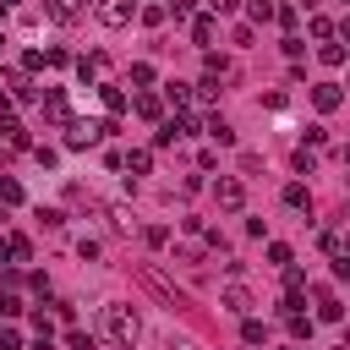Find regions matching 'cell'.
<instances>
[{
	"label": "cell",
	"mask_w": 350,
	"mask_h": 350,
	"mask_svg": "<svg viewBox=\"0 0 350 350\" xmlns=\"http://www.w3.org/2000/svg\"><path fill=\"white\" fill-rule=\"evenodd\" d=\"M241 334H246V345H262V323H252V317H246V323H241Z\"/></svg>",
	"instance_id": "484cf974"
},
{
	"label": "cell",
	"mask_w": 350,
	"mask_h": 350,
	"mask_svg": "<svg viewBox=\"0 0 350 350\" xmlns=\"http://www.w3.org/2000/svg\"><path fill=\"white\" fill-rule=\"evenodd\" d=\"M33 350H55V345H49V339H44V334H38V345H33Z\"/></svg>",
	"instance_id": "f1b7e54d"
},
{
	"label": "cell",
	"mask_w": 350,
	"mask_h": 350,
	"mask_svg": "<svg viewBox=\"0 0 350 350\" xmlns=\"http://www.w3.org/2000/svg\"><path fill=\"white\" fill-rule=\"evenodd\" d=\"M317 317H323V323H339V317H345L339 295H323V301H317Z\"/></svg>",
	"instance_id": "9a60e30c"
},
{
	"label": "cell",
	"mask_w": 350,
	"mask_h": 350,
	"mask_svg": "<svg viewBox=\"0 0 350 350\" xmlns=\"http://www.w3.org/2000/svg\"><path fill=\"white\" fill-rule=\"evenodd\" d=\"M208 5H213V16H230L235 11V0H208Z\"/></svg>",
	"instance_id": "83f0119b"
},
{
	"label": "cell",
	"mask_w": 350,
	"mask_h": 350,
	"mask_svg": "<svg viewBox=\"0 0 350 350\" xmlns=\"http://www.w3.org/2000/svg\"><path fill=\"white\" fill-rule=\"evenodd\" d=\"M191 5H197V0H170L164 11H175V16H191Z\"/></svg>",
	"instance_id": "4316f807"
},
{
	"label": "cell",
	"mask_w": 350,
	"mask_h": 350,
	"mask_svg": "<svg viewBox=\"0 0 350 350\" xmlns=\"http://www.w3.org/2000/svg\"><path fill=\"white\" fill-rule=\"evenodd\" d=\"M268 262H279V268H284V262H290V246H284V241H273V246H268Z\"/></svg>",
	"instance_id": "d4e9b609"
},
{
	"label": "cell",
	"mask_w": 350,
	"mask_h": 350,
	"mask_svg": "<svg viewBox=\"0 0 350 350\" xmlns=\"http://www.w3.org/2000/svg\"><path fill=\"white\" fill-rule=\"evenodd\" d=\"M339 98H345V93H339V82H317V88H312V104H317L323 115H328V109H339Z\"/></svg>",
	"instance_id": "ba28073f"
},
{
	"label": "cell",
	"mask_w": 350,
	"mask_h": 350,
	"mask_svg": "<svg viewBox=\"0 0 350 350\" xmlns=\"http://www.w3.org/2000/svg\"><path fill=\"white\" fill-rule=\"evenodd\" d=\"M312 38H334V22L328 16H312Z\"/></svg>",
	"instance_id": "cb8c5ba5"
},
{
	"label": "cell",
	"mask_w": 350,
	"mask_h": 350,
	"mask_svg": "<svg viewBox=\"0 0 350 350\" xmlns=\"http://www.w3.org/2000/svg\"><path fill=\"white\" fill-rule=\"evenodd\" d=\"M98 71H104V55H82V60H77V77H82V82H93Z\"/></svg>",
	"instance_id": "4fadbf2b"
},
{
	"label": "cell",
	"mask_w": 350,
	"mask_h": 350,
	"mask_svg": "<svg viewBox=\"0 0 350 350\" xmlns=\"http://www.w3.org/2000/svg\"><path fill=\"white\" fill-rule=\"evenodd\" d=\"M98 323H104V334H109L120 350H131V345H137V334H142V317H137L126 301H109V306L98 312Z\"/></svg>",
	"instance_id": "6da1fadb"
},
{
	"label": "cell",
	"mask_w": 350,
	"mask_h": 350,
	"mask_svg": "<svg viewBox=\"0 0 350 350\" xmlns=\"http://www.w3.org/2000/svg\"><path fill=\"white\" fill-rule=\"evenodd\" d=\"M284 208H306V213H312V191H306L301 180H290V186H284Z\"/></svg>",
	"instance_id": "7c38bea8"
},
{
	"label": "cell",
	"mask_w": 350,
	"mask_h": 350,
	"mask_svg": "<svg viewBox=\"0 0 350 350\" xmlns=\"http://www.w3.org/2000/svg\"><path fill=\"white\" fill-rule=\"evenodd\" d=\"M0 5H5V11H11V5H16V0H0Z\"/></svg>",
	"instance_id": "f546056e"
},
{
	"label": "cell",
	"mask_w": 350,
	"mask_h": 350,
	"mask_svg": "<svg viewBox=\"0 0 350 350\" xmlns=\"http://www.w3.org/2000/svg\"><path fill=\"white\" fill-rule=\"evenodd\" d=\"M213 38V16H191V44H208Z\"/></svg>",
	"instance_id": "2e32d148"
},
{
	"label": "cell",
	"mask_w": 350,
	"mask_h": 350,
	"mask_svg": "<svg viewBox=\"0 0 350 350\" xmlns=\"http://www.w3.org/2000/svg\"><path fill=\"white\" fill-rule=\"evenodd\" d=\"M82 11H88L82 0H44V16H49V22H66V27L82 22Z\"/></svg>",
	"instance_id": "5b68a950"
},
{
	"label": "cell",
	"mask_w": 350,
	"mask_h": 350,
	"mask_svg": "<svg viewBox=\"0 0 350 350\" xmlns=\"http://www.w3.org/2000/svg\"><path fill=\"white\" fill-rule=\"evenodd\" d=\"M317 60H323V66H345V44H328V38H323V49H317Z\"/></svg>",
	"instance_id": "e0dca14e"
},
{
	"label": "cell",
	"mask_w": 350,
	"mask_h": 350,
	"mask_svg": "<svg viewBox=\"0 0 350 350\" xmlns=\"http://www.w3.org/2000/svg\"><path fill=\"white\" fill-rule=\"evenodd\" d=\"M224 306H230V312H246V306H252V295H246L241 284H230V290H224Z\"/></svg>",
	"instance_id": "ac0fdd59"
},
{
	"label": "cell",
	"mask_w": 350,
	"mask_h": 350,
	"mask_svg": "<svg viewBox=\"0 0 350 350\" xmlns=\"http://www.w3.org/2000/svg\"><path fill=\"white\" fill-rule=\"evenodd\" d=\"M202 131H208L219 148H230V142H235V131H230V120H224V115H208V126H202Z\"/></svg>",
	"instance_id": "9c48e42d"
},
{
	"label": "cell",
	"mask_w": 350,
	"mask_h": 350,
	"mask_svg": "<svg viewBox=\"0 0 350 350\" xmlns=\"http://www.w3.org/2000/svg\"><path fill=\"white\" fill-rule=\"evenodd\" d=\"M33 246H27V235H5V257H27Z\"/></svg>",
	"instance_id": "7402d4cb"
},
{
	"label": "cell",
	"mask_w": 350,
	"mask_h": 350,
	"mask_svg": "<svg viewBox=\"0 0 350 350\" xmlns=\"http://www.w3.org/2000/svg\"><path fill=\"white\" fill-rule=\"evenodd\" d=\"M98 93H104V104H109V109H115V115H120V109H126V93H120V88H109V82H104V88H98Z\"/></svg>",
	"instance_id": "44dd1931"
},
{
	"label": "cell",
	"mask_w": 350,
	"mask_h": 350,
	"mask_svg": "<svg viewBox=\"0 0 350 350\" xmlns=\"http://www.w3.org/2000/svg\"><path fill=\"white\" fill-rule=\"evenodd\" d=\"M164 98H170V104H186L191 88H186V82H164Z\"/></svg>",
	"instance_id": "ffe728a7"
},
{
	"label": "cell",
	"mask_w": 350,
	"mask_h": 350,
	"mask_svg": "<svg viewBox=\"0 0 350 350\" xmlns=\"http://www.w3.org/2000/svg\"><path fill=\"white\" fill-rule=\"evenodd\" d=\"M197 126H191V115H170L164 126H159V137H153V148H170V142H180V137H191Z\"/></svg>",
	"instance_id": "3957f363"
},
{
	"label": "cell",
	"mask_w": 350,
	"mask_h": 350,
	"mask_svg": "<svg viewBox=\"0 0 350 350\" xmlns=\"http://www.w3.org/2000/svg\"><path fill=\"white\" fill-rule=\"evenodd\" d=\"M137 115H142V120H159V115H164V98H159V93H137Z\"/></svg>",
	"instance_id": "30bf717a"
},
{
	"label": "cell",
	"mask_w": 350,
	"mask_h": 350,
	"mask_svg": "<svg viewBox=\"0 0 350 350\" xmlns=\"http://www.w3.org/2000/svg\"><path fill=\"white\" fill-rule=\"evenodd\" d=\"M109 131H115V120H66V148H93Z\"/></svg>",
	"instance_id": "7a4b0ae2"
},
{
	"label": "cell",
	"mask_w": 350,
	"mask_h": 350,
	"mask_svg": "<svg viewBox=\"0 0 350 350\" xmlns=\"http://www.w3.org/2000/svg\"><path fill=\"white\" fill-rule=\"evenodd\" d=\"M0 202H22V186L11 175H0Z\"/></svg>",
	"instance_id": "603a6c76"
},
{
	"label": "cell",
	"mask_w": 350,
	"mask_h": 350,
	"mask_svg": "<svg viewBox=\"0 0 350 350\" xmlns=\"http://www.w3.org/2000/svg\"><path fill=\"white\" fill-rule=\"evenodd\" d=\"M0 44H5V38H0Z\"/></svg>",
	"instance_id": "4dcf8cb0"
},
{
	"label": "cell",
	"mask_w": 350,
	"mask_h": 350,
	"mask_svg": "<svg viewBox=\"0 0 350 350\" xmlns=\"http://www.w3.org/2000/svg\"><path fill=\"white\" fill-rule=\"evenodd\" d=\"M290 334H295V339H312V317H306V312H290Z\"/></svg>",
	"instance_id": "d6986e66"
},
{
	"label": "cell",
	"mask_w": 350,
	"mask_h": 350,
	"mask_svg": "<svg viewBox=\"0 0 350 350\" xmlns=\"http://www.w3.org/2000/svg\"><path fill=\"white\" fill-rule=\"evenodd\" d=\"M213 197H219V208H241L246 202V186L235 175H224V180H213Z\"/></svg>",
	"instance_id": "8992f818"
},
{
	"label": "cell",
	"mask_w": 350,
	"mask_h": 350,
	"mask_svg": "<svg viewBox=\"0 0 350 350\" xmlns=\"http://www.w3.org/2000/svg\"><path fill=\"white\" fill-rule=\"evenodd\" d=\"M44 120H49V126H66V120H71V109H66V93H60V88H55V93H44Z\"/></svg>",
	"instance_id": "52a82bcc"
},
{
	"label": "cell",
	"mask_w": 350,
	"mask_h": 350,
	"mask_svg": "<svg viewBox=\"0 0 350 350\" xmlns=\"http://www.w3.org/2000/svg\"><path fill=\"white\" fill-rule=\"evenodd\" d=\"M131 16H137V0H104V5H98V22H104V27H126Z\"/></svg>",
	"instance_id": "277c9868"
},
{
	"label": "cell",
	"mask_w": 350,
	"mask_h": 350,
	"mask_svg": "<svg viewBox=\"0 0 350 350\" xmlns=\"http://www.w3.org/2000/svg\"><path fill=\"white\" fill-rule=\"evenodd\" d=\"M120 164H126L131 175H148V170H153V153H148V148H131V153H126Z\"/></svg>",
	"instance_id": "8fae6325"
},
{
	"label": "cell",
	"mask_w": 350,
	"mask_h": 350,
	"mask_svg": "<svg viewBox=\"0 0 350 350\" xmlns=\"http://www.w3.org/2000/svg\"><path fill=\"white\" fill-rule=\"evenodd\" d=\"M11 93H16L22 104H33V98H38V88H33V82H27L22 71H11Z\"/></svg>",
	"instance_id": "5bb4252c"
}]
</instances>
